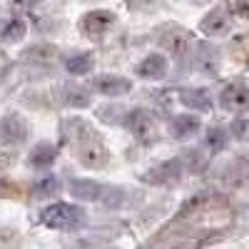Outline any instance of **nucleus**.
<instances>
[{
  "label": "nucleus",
  "mask_w": 249,
  "mask_h": 249,
  "mask_svg": "<svg viewBox=\"0 0 249 249\" xmlns=\"http://www.w3.org/2000/svg\"><path fill=\"white\" fill-rule=\"evenodd\" d=\"M115 23H117V18H115L112 10H90L85 18L80 20V30L85 33L90 40H102L112 30Z\"/></svg>",
  "instance_id": "4"
},
{
  "label": "nucleus",
  "mask_w": 249,
  "mask_h": 249,
  "mask_svg": "<svg viewBox=\"0 0 249 249\" xmlns=\"http://www.w3.org/2000/svg\"><path fill=\"white\" fill-rule=\"evenodd\" d=\"M179 100L184 107L190 110H199V112H210L212 110V97L204 88H190V90H182L179 92Z\"/></svg>",
  "instance_id": "13"
},
{
  "label": "nucleus",
  "mask_w": 249,
  "mask_h": 249,
  "mask_svg": "<svg viewBox=\"0 0 249 249\" xmlns=\"http://www.w3.org/2000/svg\"><path fill=\"white\" fill-rule=\"evenodd\" d=\"M40 222L50 230H60V232H72L77 227L85 222V212L75 204H68V202H55L50 207H45L40 212Z\"/></svg>",
  "instance_id": "2"
},
{
  "label": "nucleus",
  "mask_w": 249,
  "mask_h": 249,
  "mask_svg": "<svg viewBox=\"0 0 249 249\" xmlns=\"http://www.w3.org/2000/svg\"><path fill=\"white\" fill-rule=\"evenodd\" d=\"M155 40H157V45L162 50H167L177 60H182L187 53H190V48H192V35L187 33L182 25H175V23H167V25L157 28Z\"/></svg>",
  "instance_id": "3"
},
{
  "label": "nucleus",
  "mask_w": 249,
  "mask_h": 249,
  "mask_svg": "<svg viewBox=\"0 0 249 249\" xmlns=\"http://www.w3.org/2000/svg\"><path fill=\"white\" fill-rule=\"evenodd\" d=\"M28 137V120L20 117L18 112H10L0 120V144L3 147H15V144L25 142Z\"/></svg>",
  "instance_id": "5"
},
{
  "label": "nucleus",
  "mask_w": 249,
  "mask_h": 249,
  "mask_svg": "<svg viewBox=\"0 0 249 249\" xmlns=\"http://www.w3.org/2000/svg\"><path fill=\"white\" fill-rule=\"evenodd\" d=\"M124 127H127L137 140L142 142H150L155 140L157 135V124H155V117L147 112V110H130L127 115H124Z\"/></svg>",
  "instance_id": "6"
},
{
  "label": "nucleus",
  "mask_w": 249,
  "mask_h": 249,
  "mask_svg": "<svg viewBox=\"0 0 249 249\" xmlns=\"http://www.w3.org/2000/svg\"><path fill=\"white\" fill-rule=\"evenodd\" d=\"M0 82H3V72H0Z\"/></svg>",
  "instance_id": "31"
},
{
  "label": "nucleus",
  "mask_w": 249,
  "mask_h": 249,
  "mask_svg": "<svg viewBox=\"0 0 249 249\" xmlns=\"http://www.w3.org/2000/svg\"><path fill=\"white\" fill-rule=\"evenodd\" d=\"M230 177H232V179H247V177H249V152L242 155V157H237V160L232 162Z\"/></svg>",
  "instance_id": "25"
},
{
  "label": "nucleus",
  "mask_w": 249,
  "mask_h": 249,
  "mask_svg": "<svg viewBox=\"0 0 249 249\" xmlns=\"http://www.w3.org/2000/svg\"><path fill=\"white\" fill-rule=\"evenodd\" d=\"M95 88L97 92L107 95V97H117V95H124L132 90V82L127 77H117V75H102L95 80Z\"/></svg>",
  "instance_id": "11"
},
{
  "label": "nucleus",
  "mask_w": 249,
  "mask_h": 249,
  "mask_svg": "<svg viewBox=\"0 0 249 249\" xmlns=\"http://www.w3.org/2000/svg\"><path fill=\"white\" fill-rule=\"evenodd\" d=\"M92 68H95V57L90 53H77L65 60V70L70 75H88Z\"/></svg>",
  "instance_id": "18"
},
{
  "label": "nucleus",
  "mask_w": 249,
  "mask_h": 249,
  "mask_svg": "<svg viewBox=\"0 0 249 249\" xmlns=\"http://www.w3.org/2000/svg\"><path fill=\"white\" fill-rule=\"evenodd\" d=\"M62 100H65V105L82 110V107H88L90 102H92V95H90V90H85L82 85H75V82H70V85L62 88Z\"/></svg>",
  "instance_id": "17"
},
{
  "label": "nucleus",
  "mask_w": 249,
  "mask_h": 249,
  "mask_svg": "<svg viewBox=\"0 0 249 249\" xmlns=\"http://www.w3.org/2000/svg\"><path fill=\"white\" fill-rule=\"evenodd\" d=\"M207 242H210V237H179V239L167 242L160 249H202Z\"/></svg>",
  "instance_id": "22"
},
{
  "label": "nucleus",
  "mask_w": 249,
  "mask_h": 249,
  "mask_svg": "<svg viewBox=\"0 0 249 249\" xmlns=\"http://www.w3.org/2000/svg\"><path fill=\"white\" fill-rule=\"evenodd\" d=\"M55 160H57V150H55V144H50V142L35 144V147L30 150V157H28L33 170H48V167H53Z\"/></svg>",
  "instance_id": "12"
},
{
  "label": "nucleus",
  "mask_w": 249,
  "mask_h": 249,
  "mask_svg": "<svg viewBox=\"0 0 249 249\" xmlns=\"http://www.w3.org/2000/svg\"><path fill=\"white\" fill-rule=\"evenodd\" d=\"M219 105L227 112H244L249 110V88L242 82H230L222 95H219Z\"/></svg>",
  "instance_id": "7"
},
{
  "label": "nucleus",
  "mask_w": 249,
  "mask_h": 249,
  "mask_svg": "<svg viewBox=\"0 0 249 249\" xmlns=\"http://www.w3.org/2000/svg\"><path fill=\"white\" fill-rule=\"evenodd\" d=\"M247 40H249V37H247ZM247 62H249V53H247Z\"/></svg>",
  "instance_id": "30"
},
{
  "label": "nucleus",
  "mask_w": 249,
  "mask_h": 249,
  "mask_svg": "<svg viewBox=\"0 0 249 249\" xmlns=\"http://www.w3.org/2000/svg\"><path fill=\"white\" fill-rule=\"evenodd\" d=\"M179 175H182V160H170L164 164H157L150 175H144V179L155 184H164V182H175Z\"/></svg>",
  "instance_id": "14"
},
{
  "label": "nucleus",
  "mask_w": 249,
  "mask_h": 249,
  "mask_svg": "<svg viewBox=\"0 0 249 249\" xmlns=\"http://www.w3.org/2000/svg\"><path fill=\"white\" fill-rule=\"evenodd\" d=\"M124 5L135 13H150L155 8V0H124Z\"/></svg>",
  "instance_id": "27"
},
{
  "label": "nucleus",
  "mask_w": 249,
  "mask_h": 249,
  "mask_svg": "<svg viewBox=\"0 0 249 249\" xmlns=\"http://www.w3.org/2000/svg\"><path fill=\"white\" fill-rule=\"evenodd\" d=\"M199 30H202L207 37H224V35H230V30H232L230 13L222 10V8L210 10V13L199 20Z\"/></svg>",
  "instance_id": "8"
},
{
  "label": "nucleus",
  "mask_w": 249,
  "mask_h": 249,
  "mask_svg": "<svg viewBox=\"0 0 249 249\" xmlns=\"http://www.w3.org/2000/svg\"><path fill=\"white\" fill-rule=\"evenodd\" d=\"M137 75L144 77V80H162L164 75H167V57L160 55V53L147 55L137 65Z\"/></svg>",
  "instance_id": "10"
},
{
  "label": "nucleus",
  "mask_w": 249,
  "mask_h": 249,
  "mask_svg": "<svg viewBox=\"0 0 249 249\" xmlns=\"http://www.w3.org/2000/svg\"><path fill=\"white\" fill-rule=\"evenodd\" d=\"M23 57L30 60V62H45V65H50L57 57V48L55 45H33L23 53Z\"/></svg>",
  "instance_id": "20"
},
{
  "label": "nucleus",
  "mask_w": 249,
  "mask_h": 249,
  "mask_svg": "<svg viewBox=\"0 0 249 249\" xmlns=\"http://www.w3.org/2000/svg\"><path fill=\"white\" fill-rule=\"evenodd\" d=\"M60 190H62V187H60V179L57 177H43L40 182L33 184V195L35 197H53Z\"/></svg>",
  "instance_id": "21"
},
{
  "label": "nucleus",
  "mask_w": 249,
  "mask_h": 249,
  "mask_svg": "<svg viewBox=\"0 0 249 249\" xmlns=\"http://www.w3.org/2000/svg\"><path fill=\"white\" fill-rule=\"evenodd\" d=\"M232 135H234L237 140H247V137H249V122H247V120H237V122L232 124Z\"/></svg>",
  "instance_id": "28"
},
{
  "label": "nucleus",
  "mask_w": 249,
  "mask_h": 249,
  "mask_svg": "<svg viewBox=\"0 0 249 249\" xmlns=\"http://www.w3.org/2000/svg\"><path fill=\"white\" fill-rule=\"evenodd\" d=\"M35 5V0H10V8L15 10V13H25V10H30Z\"/></svg>",
  "instance_id": "29"
},
{
  "label": "nucleus",
  "mask_w": 249,
  "mask_h": 249,
  "mask_svg": "<svg viewBox=\"0 0 249 249\" xmlns=\"http://www.w3.org/2000/svg\"><path fill=\"white\" fill-rule=\"evenodd\" d=\"M224 144H227V132L222 127H210L207 130V147H210L212 152L224 150Z\"/></svg>",
  "instance_id": "24"
},
{
  "label": "nucleus",
  "mask_w": 249,
  "mask_h": 249,
  "mask_svg": "<svg viewBox=\"0 0 249 249\" xmlns=\"http://www.w3.org/2000/svg\"><path fill=\"white\" fill-rule=\"evenodd\" d=\"M224 5H227V10H230L232 15L249 20V0H224Z\"/></svg>",
  "instance_id": "26"
},
{
  "label": "nucleus",
  "mask_w": 249,
  "mask_h": 249,
  "mask_svg": "<svg viewBox=\"0 0 249 249\" xmlns=\"http://www.w3.org/2000/svg\"><path fill=\"white\" fill-rule=\"evenodd\" d=\"M195 62H197V70L204 72V75H217V68H219V53L217 48L212 45H199L197 48V55H195Z\"/></svg>",
  "instance_id": "15"
},
{
  "label": "nucleus",
  "mask_w": 249,
  "mask_h": 249,
  "mask_svg": "<svg viewBox=\"0 0 249 249\" xmlns=\"http://www.w3.org/2000/svg\"><path fill=\"white\" fill-rule=\"evenodd\" d=\"M25 33H28L25 20L13 18L10 23H5V28L0 30V40H3V43H20V40L25 37Z\"/></svg>",
  "instance_id": "19"
},
{
  "label": "nucleus",
  "mask_w": 249,
  "mask_h": 249,
  "mask_svg": "<svg viewBox=\"0 0 249 249\" xmlns=\"http://www.w3.org/2000/svg\"><path fill=\"white\" fill-rule=\"evenodd\" d=\"M199 127H202L199 117H195V115H179V117L172 120V137H177V140L195 137L199 132Z\"/></svg>",
  "instance_id": "16"
},
{
  "label": "nucleus",
  "mask_w": 249,
  "mask_h": 249,
  "mask_svg": "<svg viewBox=\"0 0 249 249\" xmlns=\"http://www.w3.org/2000/svg\"><path fill=\"white\" fill-rule=\"evenodd\" d=\"M60 130H62V137L75 147V157L80 160L82 167L102 170L110 162L107 144L95 135V130L90 127V122L80 120V117H68V120H62Z\"/></svg>",
  "instance_id": "1"
},
{
  "label": "nucleus",
  "mask_w": 249,
  "mask_h": 249,
  "mask_svg": "<svg viewBox=\"0 0 249 249\" xmlns=\"http://www.w3.org/2000/svg\"><path fill=\"white\" fill-rule=\"evenodd\" d=\"M124 107H117V105H107V107H100L97 110V117L102 120V122H107V124H122V120H124Z\"/></svg>",
  "instance_id": "23"
},
{
  "label": "nucleus",
  "mask_w": 249,
  "mask_h": 249,
  "mask_svg": "<svg viewBox=\"0 0 249 249\" xmlns=\"http://www.w3.org/2000/svg\"><path fill=\"white\" fill-rule=\"evenodd\" d=\"M68 192L80 202H97L102 197V184H97L95 179H70Z\"/></svg>",
  "instance_id": "9"
}]
</instances>
